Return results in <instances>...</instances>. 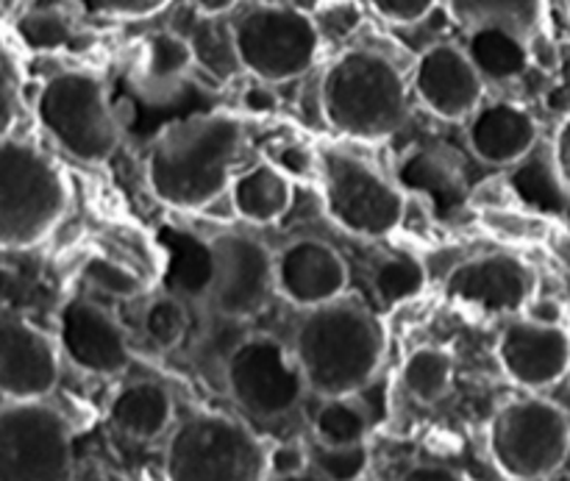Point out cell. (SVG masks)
<instances>
[{"label":"cell","instance_id":"cell-1","mask_svg":"<svg viewBox=\"0 0 570 481\" xmlns=\"http://www.w3.org/2000/svg\"><path fill=\"white\" fill-rule=\"evenodd\" d=\"M243 145V122L232 115L204 111L167 122L145 161L150 193L178 212L215 204L232 187V167Z\"/></svg>","mask_w":570,"mask_h":481},{"label":"cell","instance_id":"cell-2","mask_svg":"<svg viewBox=\"0 0 570 481\" xmlns=\"http://www.w3.org/2000/svg\"><path fill=\"white\" fill-rule=\"evenodd\" d=\"M293 356L306 390L321 399H345L379 376L384 332L365 306L337 298L301 317Z\"/></svg>","mask_w":570,"mask_h":481},{"label":"cell","instance_id":"cell-3","mask_svg":"<svg viewBox=\"0 0 570 481\" xmlns=\"http://www.w3.org/2000/svg\"><path fill=\"white\" fill-rule=\"evenodd\" d=\"M321 109L351 139H387L410 117V89L399 67L371 48H351L321 78Z\"/></svg>","mask_w":570,"mask_h":481},{"label":"cell","instance_id":"cell-4","mask_svg":"<svg viewBox=\"0 0 570 481\" xmlns=\"http://www.w3.org/2000/svg\"><path fill=\"white\" fill-rule=\"evenodd\" d=\"M67 209L59 167L26 139H0V251L42 243Z\"/></svg>","mask_w":570,"mask_h":481},{"label":"cell","instance_id":"cell-5","mask_svg":"<svg viewBox=\"0 0 570 481\" xmlns=\"http://www.w3.org/2000/svg\"><path fill=\"white\" fill-rule=\"evenodd\" d=\"M167 481H267V445L245 423L217 412L181 421L165 449Z\"/></svg>","mask_w":570,"mask_h":481},{"label":"cell","instance_id":"cell-6","mask_svg":"<svg viewBox=\"0 0 570 481\" xmlns=\"http://www.w3.org/2000/svg\"><path fill=\"white\" fill-rule=\"evenodd\" d=\"M33 111L48 137L78 161L100 165L120 145V122L106 98L104 81L92 72H56L39 89Z\"/></svg>","mask_w":570,"mask_h":481},{"label":"cell","instance_id":"cell-7","mask_svg":"<svg viewBox=\"0 0 570 481\" xmlns=\"http://www.w3.org/2000/svg\"><path fill=\"white\" fill-rule=\"evenodd\" d=\"M488 445L495 468L507 479H549L570 454V418L554 401H510L490 421Z\"/></svg>","mask_w":570,"mask_h":481},{"label":"cell","instance_id":"cell-8","mask_svg":"<svg viewBox=\"0 0 570 481\" xmlns=\"http://www.w3.org/2000/svg\"><path fill=\"white\" fill-rule=\"evenodd\" d=\"M228 33L237 65L262 84L304 76L321 53V28L306 11L293 6H250L232 22Z\"/></svg>","mask_w":570,"mask_h":481},{"label":"cell","instance_id":"cell-9","mask_svg":"<svg viewBox=\"0 0 570 481\" xmlns=\"http://www.w3.org/2000/svg\"><path fill=\"white\" fill-rule=\"evenodd\" d=\"M317 176L328 217L343 232L365 239L390 237L404 220V193L348 150L317 154Z\"/></svg>","mask_w":570,"mask_h":481},{"label":"cell","instance_id":"cell-10","mask_svg":"<svg viewBox=\"0 0 570 481\" xmlns=\"http://www.w3.org/2000/svg\"><path fill=\"white\" fill-rule=\"evenodd\" d=\"M0 481H72V429L56 406H0Z\"/></svg>","mask_w":570,"mask_h":481},{"label":"cell","instance_id":"cell-11","mask_svg":"<svg viewBox=\"0 0 570 481\" xmlns=\"http://www.w3.org/2000/svg\"><path fill=\"white\" fill-rule=\"evenodd\" d=\"M223 376L228 395L248 415L262 421L289 415L306 393L293 351L284 349V343L271 334H250L239 340L228 351Z\"/></svg>","mask_w":570,"mask_h":481},{"label":"cell","instance_id":"cell-12","mask_svg":"<svg viewBox=\"0 0 570 481\" xmlns=\"http://www.w3.org/2000/svg\"><path fill=\"white\" fill-rule=\"evenodd\" d=\"M215 276L206 304L226 321H248L271 301L273 256L259 239L245 234H220L212 239Z\"/></svg>","mask_w":570,"mask_h":481},{"label":"cell","instance_id":"cell-13","mask_svg":"<svg viewBox=\"0 0 570 481\" xmlns=\"http://www.w3.org/2000/svg\"><path fill=\"white\" fill-rule=\"evenodd\" d=\"M59 351L92 376H117L131 365L120 323L87 298H70L59 310Z\"/></svg>","mask_w":570,"mask_h":481},{"label":"cell","instance_id":"cell-14","mask_svg":"<svg viewBox=\"0 0 570 481\" xmlns=\"http://www.w3.org/2000/svg\"><path fill=\"white\" fill-rule=\"evenodd\" d=\"M59 382V345L20 317L0 321V395L45 401Z\"/></svg>","mask_w":570,"mask_h":481},{"label":"cell","instance_id":"cell-15","mask_svg":"<svg viewBox=\"0 0 570 481\" xmlns=\"http://www.w3.org/2000/svg\"><path fill=\"white\" fill-rule=\"evenodd\" d=\"M417 100L440 120H468L482 106L484 81L468 53L451 42L432 45L417 59L412 72Z\"/></svg>","mask_w":570,"mask_h":481},{"label":"cell","instance_id":"cell-16","mask_svg":"<svg viewBox=\"0 0 570 481\" xmlns=\"http://www.w3.org/2000/svg\"><path fill=\"white\" fill-rule=\"evenodd\" d=\"M495 356L518 387H554L570 371V337L562 326H540L523 317L501 332Z\"/></svg>","mask_w":570,"mask_h":481},{"label":"cell","instance_id":"cell-17","mask_svg":"<svg viewBox=\"0 0 570 481\" xmlns=\"http://www.w3.org/2000/svg\"><path fill=\"white\" fill-rule=\"evenodd\" d=\"M445 293L454 301L482 306L484 312L515 315L532 301L534 273L518 256L484 254L456 265L445 278Z\"/></svg>","mask_w":570,"mask_h":481},{"label":"cell","instance_id":"cell-18","mask_svg":"<svg viewBox=\"0 0 570 481\" xmlns=\"http://www.w3.org/2000/svg\"><path fill=\"white\" fill-rule=\"evenodd\" d=\"M273 284L301 310L343 298L348 267L332 245L321 239H295L273 259Z\"/></svg>","mask_w":570,"mask_h":481},{"label":"cell","instance_id":"cell-19","mask_svg":"<svg viewBox=\"0 0 570 481\" xmlns=\"http://www.w3.org/2000/svg\"><path fill=\"white\" fill-rule=\"evenodd\" d=\"M538 120L510 100L484 104L468 117V148L493 167H510L527 159L538 145Z\"/></svg>","mask_w":570,"mask_h":481},{"label":"cell","instance_id":"cell-20","mask_svg":"<svg viewBox=\"0 0 570 481\" xmlns=\"http://www.w3.org/2000/svg\"><path fill=\"white\" fill-rule=\"evenodd\" d=\"M156 245L161 251V287L165 295L178 301L206 304L215 276V251L212 239L198 237L189 228L165 226L156 228Z\"/></svg>","mask_w":570,"mask_h":481},{"label":"cell","instance_id":"cell-21","mask_svg":"<svg viewBox=\"0 0 570 481\" xmlns=\"http://www.w3.org/2000/svg\"><path fill=\"white\" fill-rule=\"evenodd\" d=\"M195 65L193 42L173 31H156L142 42L137 87L145 98L167 100L184 87Z\"/></svg>","mask_w":570,"mask_h":481},{"label":"cell","instance_id":"cell-22","mask_svg":"<svg viewBox=\"0 0 570 481\" xmlns=\"http://www.w3.org/2000/svg\"><path fill=\"white\" fill-rule=\"evenodd\" d=\"M176 406L170 393L156 382H131L111 399L109 418L126 438L150 443L170 429Z\"/></svg>","mask_w":570,"mask_h":481},{"label":"cell","instance_id":"cell-23","mask_svg":"<svg viewBox=\"0 0 570 481\" xmlns=\"http://www.w3.org/2000/svg\"><path fill=\"white\" fill-rule=\"evenodd\" d=\"M395 178L410 193H421L438 206L440 212H451L465 198V181L449 154L434 148H415L399 161Z\"/></svg>","mask_w":570,"mask_h":481},{"label":"cell","instance_id":"cell-24","mask_svg":"<svg viewBox=\"0 0 570 481\" xmlns=\"http://www.w3.org/2000/svg\"><path fill=\"white\" fill-rule=\"evenodd\" d=\"M228 189H232L234 212L254 226H273L287 215L293 204V184L271 161L245 170Z\"/></svg>","mask_w":570,"mask_h":481},{"label":"cell","instance_id":"cell-25","mask_svg":"<svg viewBox=\"0 0 570 481\" xmlns=\"http://www.w3.org/2000/svg\"><path fill=\"white\" fill-rule=\"evenodd\" d=\"M449 14L468 31L501 28L529 45L543 22V0H449Z\"/></svg>","mask_w":570,"mask_h":481},{"label":"cell","instance_id":"cell-26","mask_svg":"<svg viewBox=\"0 0 570 481\" xmlns=\"http://www.w3.org/2000/svg\"><path fill=\"white\" fill-rule=\"evenodd\" d=\"M482 76V81H512L529 67V45L501 28H476L468 31L462 48Z\"/></svg>","mask_w":570,"mask_h":481},{"label":"cell","instance_id":"cell-27","mask_svg":"<svg viewBox=\"0 0 570 481\" xmlns=\"http://www.w3.org/2000/svg\"><path fill=\"white\" fill-rule=\"evenodd\" d=\"M373 423L365 406L356 395L345 399H323V406L315 412V443L326 449H343V445H362L371 434Z\"/></svg>","mask_w":570,"mask_h":481},{"label":"cell","instance_id":"cell-28","mask_svg":"<svg viewBox=\"0 0 570 481\" xmlns=\"http://www.w3.org/2000/svg\"><path fill=\"white\" fill-rule=\"evenodd\" d=\"M454 379V360L445 349H417L406 356L401 367V384L421 404H438L449 395Z\"/></svg>","mask_w":570,"mask_h":481},{"label":"cell","instance_id":"cell-29","mask_svg":"<svg viewBox=\"0 0 570 481\" xmlns=\"http://www.w3.org/2000/svg\"><path fill=\"white\" fill-rule=\"evenodd\" d=\"M373 287H376V295L382 298L384 306L404 304V301L415 298L426 287V271H423L421 259H415V256L395 254L376 267Z\"/></svg>","mask_w":570,"mask_h":481},{"label":"cell","instance_id":"cell-30","mask_svg":"<svg viewBox=\"0 0 570 481\" xmlns=\"http://www.w3.org/2000/svg\"><path fill=\"white\" fill-rule=\"evenodd\" d=\"M142 332L159 351H173L184 343L189 332L187 304L173 295H159L145 306Z\"/></svg>","mask_w":570,"mask_h":481},{"label":"cell","instance_id":"cell-31","mask_svg":"<svg viewBox=\"0 0 570 481\" xmlns=\"http://www.w3.org/2000/svg\"><path fill=\"white\" fill-rule=\"evenodd\" d=\"M17 37L28 50H59L72 42V22L56 9H33L17 20Z\"/></svg>","mask_w":570,"mask_h":481},{"label":"cell","instance_id":"cell-32","mask_svg":"<svg viewBox=\"0 0 570 481\" xmlns=\"http://www.w3.org/2000/svg\"><path fill=\"white\" fill-rule=\"evenodd\" d=\"M371 465L367 445H343V449H326V445H312L309 468L323 481H360Z\"/></svg>","mask_w":570,"mask_h":481},{"label":"cell","instance_id":"cell-33","mask_svg":"<svg viewBox=\"0 0 570 481\" xmlns=\"http://www.w3.org/2000/svg\"><path fill=\"white\" fill-rule=\"evenodd\" d=\"M83 278H87L89 284H95L98 289H104V293L115 295V298H131V295H137L139 287H142L131 271H126V267L117 265V262L104 259V256H92V259L83 265Z\"/></svg>","mask_w":570,"mask_h":481},{"label":"cell","instance_id":"cell-34","mask_svg":"<svg viewBox=\"0 0 570 481\" xmlns=\"http://www.w3.org/2000/svg\"><path fill=\"white\" fill-rule=\"evenodd\" d=\"M83 14L115 17V20H142L165 9L170 0H72Z\"/></svg>","mask_w":570,"mask_h":481},{"label":"cell","instance_id":"cell-35","mask_svg":"<svg viewBox=\"0 0 570 481\" xmlns=\"http://www.w3.org/2000/svg\"><path fill=\"white\" fill-rule=\"evenodd\" d=\"M309 468V449L298 440L293 443H282L276 449H267V473L273 479H293L304 477Z\"/></svg>","mask_w":570,"mask_h":481},{"label":"cell","instance_id":"cell-36","mask_svg":"<svg viewBox=\"0 0 570 481\" xmlns=\"http://www.w3.org/2000/svg\"><path fill=\"white\" fill-rule=\"evenodd\" d=\"M271 165L287 178H306L317 170V156L298 143H284L271 150Z\"/></svg>","mask_w":570,"mask_h":481},{"label":"cell","instance_id":"cell-37","mask_svg":"<svg viewBox=\"0 0 570 481\" xmlns=\"http://www.w3.org/2000/svg\"><path fill=\"white\" fill-rule=\"evenodd\" d=\"M379 17H384L393 26H412L421 22L434 11L440 0H367Z\"/></svg>","mask_w":570,"mask_h":481},{"label":"cell","instance_id":"cell-38","mask_svg":"<svg viewBox=\"0 0 570 481\" xmlns=\"http://www.w3.org/2000/svg\"><path fill=\"white\" fill-rule=\"evenodd\" d=\"M488 223L499 234L507 237H523V239H538L546 234V220L543 217H527V215H512V212H490Z\"/></svg>","mask_w":570,"mask_h":481},{"label":"cell","instance_id":"cell-39","mask_svg":"<svg viewBox=\"0 0 570 481\" xmlns=\"http://www.w3.org/2000/svg\"><path fill=\"white\" fill-rule=\"evenodd\" d=\"M551 165H554L557 181H560L562 193L570 198V115L557 128L554 148H551Z\"/></svg>","mask_w":570,"mask_h":481},{"label":"cell","instance_id":"cell-40","mask_svg":"<svg viewBox=\"0 0 570 481\" xmlns=\"http://www.w3.org/2000/svg\"><path fill=\"white\" fill-rule=\"evenodd\" d=\"M17 122V87L11 81V72L6 70L0 59V139L11 137V128Z\"/></svg>","mask_w":570,"mask_h":481},{"label":"cell","instance_id":"cell-41","mask_svg":"<svg viewBox=\"0 0 570 481\" xmlns=\"http://www.w3.org/2000/svg\"><path fill=\"white\" fill-rule=\"evenodd\" d=\"M527 321L540 323V326H562V306L551 298H532L527 304Z\"/></svg>","mask_w":570,"mask_h":481},{"label":"cell","instance_id":"cell-42","mask_svg":"<svg viewBox=\"0 0 570 481\" xmlns=\"http://www.w3.org/2000/svg\"><path fill=\"white\" fill-rule=\"evenodd\" d=\"M243 106L254 115H271V111H276V95L265 84H254V87L245 89Z\"/></svg>","mask_w":570,"mask_h":481},{"label":"cell","instance_id":"cell-43","mask_svg":"<svg viewBox=\"0 0 570 481\" xmlns=\"http://www.w3.org/2000/svg\"><path fill=\"white\" fill-rule=\"evenodd\" d=\"M401 481H465V479L445 465H415L404 473V479Z\"/></svg>","mask_w":570,"mask_h":481},{"label":"cell","instance_id":"cell-44","mask_svg":"<svg viewBox=\"0 0 570 481\" xmlns=\"http://www.w3.org/2000/svg\"><path fill=\"white\" fill-rule=\"evenodd\" d=\"M237 3H239V0H193V6H195V9H198L204 17L228 14V11H232Z\"/></svg>","mask_w":570,"mask_h":481},{"label":"cell","instance_id":"cell-45","mask_svg":"<svg viewBox=\"0 0 570 481\" xmlns=\"http://www.w3.org/2000/svg\"><path fill=\"white\" fill-rule=\"evenodd\" d=\"M276 481H323V479H317L315 473H304V477H293V479H276Z\"/></svg>","mask_w":570,"mask_h":481},{"label":"cell","instance_id":"cell-46","mask_svg":"<svg viewBox=\"0 0 570 481\" xmlns=\"http://www.w3.org/2000/svg\"><path fill=\"white\" fill-rule=\"evenodd\" d=\"M328 3H348V0H328Z\"/></svg>","mask_w":570,"mask_h":481},{"label":"cell","instance_id":"cell-47","mask_svg":"<svg viewBox=\"0 0 570 481\" xmlns=\"http://www.w3.org/2000/svg\"><path fill=\"white\" fill-rule=\"evenodd\" d=\"M568 11H570V0H568Z\"/></svg>","mask_w":570,"mask_h":481},{"label":"cell","instance_id":"cell-48","mask_svg":"<svg viewBox=\"0 0 570 481\" xmlns=\"http://www.w3.org/2000/svg\"><path fill=\"white\" fill-rule=\"evenodd\" d=\"M568 373H570V371H568Z\"/></svg>","mask_w":570,"mask_h":481}]
</instances>
